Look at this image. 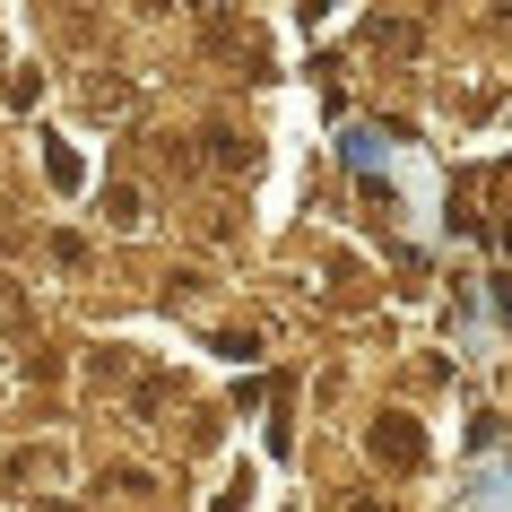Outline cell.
<instances>
[{
    "label": "cell",
    "instance_id": "6da1fadb",
    "mask_svg": "<svg viewBox=\"0 0 512 512\" xmlns=\"http://www.w3.org/2000/svg\"><path fill=\"white\" fill-rule=\"evenodd\" d=\"M374 452L382 460H417L426 443H417V426H374Z\"/></svg>",
    "mask_w": 512,
    "mask_h": 512
}]
</instances>
